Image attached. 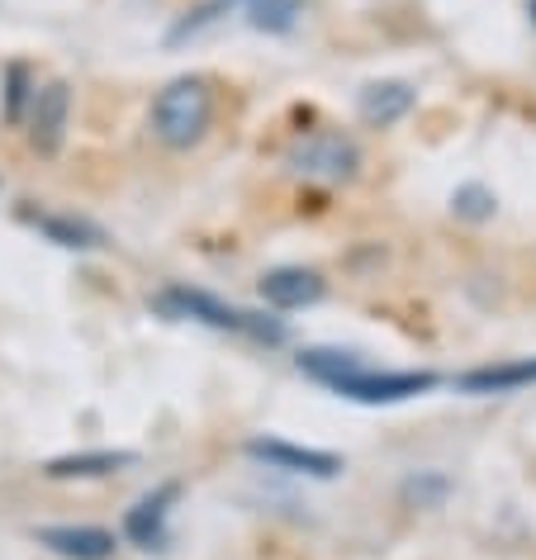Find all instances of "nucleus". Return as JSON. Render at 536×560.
Instances as JSON below:
<instances>
[{"label": "nucleus", "instance_id": "f257e3e1", "mask_svg": "<svg viewBox=\"0 0 536 560\" xmlns=\"http://www.w3.org/2000/svg\"><path fill=\"white\" fill-rule=\"evenodd\" d=\"M294 366L314 385L333 389L337 399L365 404V409H394V404L422 399L442 385L436 371H380L361 352H351V347H304L294 357Z\"/></svg>", "mask_w": 536, "mask_h": 560}, {"label": "nucleus", "instance_id": "f03ea898", "mask_svg": "<svg viewBox=\"0 0 536 560\" xmlns=\"http://www.w3.org/2000/svg\"><path fill=\"white\" fill-rule=\"evenodd\" d=\"M214 115H219L214 81L200 77V72H186V77H172L158 95H152L148 133L158 138L166 152H190V148H200L209 138V129H214Z\"/></svg>", "mask_w": 536, "mask_h": 560}, {"label": "nucleus", "instance_id": "7ed1b4c3", "mask_svg": "<svg viewBox=\"0 0 536 560\" xmlns=\"http://www.w3.org/2000/svg\"><path fill=\"white\" fill-rule=\"evenodd\" d=\"M158 310H166L172 318H186V324H205L214 332H233V338L261 342V347H280L286 342V324L252 310H237V304L209 295L200 285H166L158 295Z\"/></svg>", "mask_w": 536, "mask_h": 560}, {"label": "nucleus", "instance_id": "20e7f679", "mask_svg": "<svg viewBox=\"0 0 536 560\" xmlns=\"http://www.w3.org/2000/svg\"><path fill=\"white\" fill-rule=\"evenodd\" d=\"M286 166L290 176L300 180H314V186H351L361 176V148L357 138L342 133V129H308V133H294L286 143Z\"/></svg>", "mask_w": 536, "mask_h": 560}, {"label": "nucleus", "instance_id": "39448f33", "mask_svg": "<svg viewBox=\"0 0 536 560\" xmlns=\"http://www.w3.org/2000/svg\"><path fill=\"white\" fill-rule=\"evenodd\" d=\"M67 124H72V81L53 77L38 81L30 95V109H24V138L38 158H58L67 143Z\"/></svg>", "mask_w": 536, "mask_h": 560}, {"label": "nucleus", "instance_id": "423d86ee", "mask_svg": "<svg viewBox=\"0 0 536 560\" xmlns=\"http://www.w3.org/2000/svg\"><path fill=\"white\" fill-rule=\"evenodd\" d=\"M243 456L257 460L266 470L304 475V480H337V475H342V456L337 452H318V446H300V442H286V438H247Z\"/></svg>", "mask_w": 536, "mask_h": 560}, {"label": "nucleus", "instance_id": "0eeeda50", "mask_svg": "<svg viewBox=\"0 0 536 560\" xmlns=\"http://www.w3.org/2000/svg\"><path fill=\"white\" fill-rule=\"evenodd\" d=\"M15 219L62 252H101L109 243L101 223H91L86 214H67V209H48V205H34V200H24L15 209Z\"/></svg>", "mask_w": 536, "mask_h": 560}, {"label": "nucleus", "instance_id": "6e6552de", "mask_svg": "<svg viewBox=\"0 0 536 560\" xmlns=\"http://www.w3.org/2000/svg\"><path fill=\"white\" fill-rule=\"evenodd\" d=\"M180 499V480H162L158 489H148L143 499H133V509L124 513L119 541L138 546V551H162L172 537V509Z\"/></svg>", "mask_w": 536, "mask_h": 560}, {"label": "nucleus", "instance_id": "1a4fd4ad", "mask_svg": "<svg viewBox=\"0 0 536 560\" xmlns=\"http://www.w3.org/2000/svg\"><path fill=\"white\" fill-rule=\"evenodd\" d=\"M30 537L58 560H115L124 546L115 532L101 523H48V527H34Z\"/></svg>", "mask_w": 536, "mask_h": 560}, {"label": "nucleus", "instance_id": "9d476101", "mask_svg": "<svg viewBox=\"0 0 536 560\" xmlns=\"http://www.w3.org/2000/svg\"><path fill=\"white\" fill-rule=\"evenodd\" d=\"M257 290L276 314H294V310H308V304H318L328 295V280H323L314 266H271V271H261Z\"/></svg>", "mask_w": 536, "mask_h": 560}, {"label": "nucleus", "instance_id": "9b49d317", "mask_svg": "<svg viewBox=\"0 0 536 560\" xmlns=\"http://www.w3.org/2000/svg\"><path fill=\"white\" fill-rule=\"evenodd\" d=\"M129 466H138V452H115V446H95V452H67V456H53L44 460V480H109V475H124Z\"/></svg>", "mask_w": 536, "mask_h": 560}, {"label": "nucleus", "instance_id": "f8f14e48", "mask_svg": "<svg viewBox=\"0 0 536 560\" xmlns=\"http://www.w3.org/2000/svg\"><path fill=\"white\" fill-rule=\"evenodd\" d=\"M451 385H456L461 395H475V399L513 395V389L536 385V357H517V361H489V366H470V371H461Z\"/></svg>", "mask_w": 536, "mask_h": 560}, {"label": "nucleus", "instance_id": "ddd939ff", "mask_svg": "<svg viewBox=\"0 0 536 560\" xmlns=\"http://www.w3.org/2000/svg\"><path fill=\"white\" fill-rule=\"evenodd\" d=\"M413 105H418V91L408 86V81H365L357 95V115L371 124V129H389V124L408 119Z\"/></svg>", "mask_w": 536, "mask_h": 560}, {"label": "nucleus", "instance_id": "4468645a", "mask_svg": "<svg viewBox=\"0 0 536 560\" xmlns=\"http://www.w3.org/2000/svg\"><path fill=\"white\" fill-rule=\"evenodd\" d=\"M304 20V0H247V24L257 34H290Z\"/></svg>", "mask_w": 536, "mask_h": 560}, {"label": "nucleus", "instance_id": "2eb2a0df", "mask_svg": "<svg viewBox=\"0 0 536 560\" xmlns=\"http://www.w3.org/2000/svg\"><path fill=\"white\" fill-rule=\"evenodd\" d=\"M446 494H451V480L442 470H413L399 485V499L408 503V509H442Z\"/></svg>", "mask_w": 536, "mask_h": 560}, {"label": "nucleus", "instance_id": "dca6fc26", "mask_svg": "<svg viewBox=\"0 0 536 560\" xmlns=\"http://www.w3.org/2000/svg\"><path fill=\"white\" fill-rule=\"evenodd\" d=\"M34 86H38V81L30 77V67H24V62L5 67V124H24V109H30Z\"/></svg>", "mask_w": 536, "mask_h": 560}, {"label": "nucleus", "instance_id": "f3484780", "mask_svg": "<svg viewBox=\"0 0 536 560\" xmlns=\"http://www.w3.org/2000/svg\"><path fill=\"white\" fill-rule=\"evenodd\" d=\"M233 5H243V0H205V5L186 10V20H176V30L166 34V38H172V44H186V38L205 34L214 20H223V10H233Z\"/></svg>", "mask_w": 536, "mask_h": 560}, {"label": "nucleus", "instance_id": "a211bd4d", "mask_svg": "<svg viewBox=\"0 0 536 560\" xmlns=\"http://www.w3.org/2000/svg\"><path fill=\"white\" fill-rule=\"evenodd\" d=\"M493 209H499V200H493V190H485V186H461L451 195V214L456 219L485 223V219H493Z\"/></svg>", "mask_w": 536, "mask_h": 560}, {"label": "nucleus", "instance_id": "6ab92c4d", "mask_svg": "<svg viewBox=\"0 0 536 560\" xmlns=\"http://www.w3.org/2000/svg\"><path fill=\"white\" fill-rule=\"evenodd\" d=\"M532 20H536V0H532Z\"/></svg>", "mask_w": 536, "mask_h": 560}]
</instances>
